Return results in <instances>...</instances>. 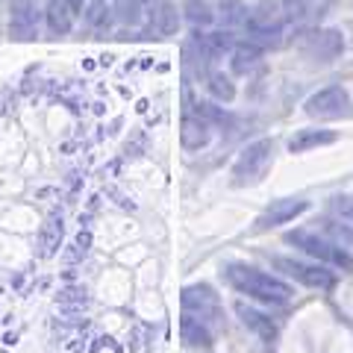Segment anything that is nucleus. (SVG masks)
<instances>
[{"label":"nucleus","instance_id":"nucleus-1","mask_svg":"<svg viewBox=\"0 0 353 353\" xmlns=\"http://www.w3.org/2000/svg\"><path fill=\"white\" fill-rule=\"evenodd\" d=\"M224 277L239 294H248L250 301H259L265 306H285L294 297V289L285 280L274 277V274H265L259 268H250V265H241V262L227 265Z\"/></svg>","mask_w":353,"mask_h":353},{"label":"nucleus","instance_id":"nucleus-2","mask_svg":"<svg viewBox=\"0 0 353 353\" xmlns=\"http://www.w3.org/2000/svg\"><path fill=\"white\" fill-rule=\"evenodd\" d=\"M285 245L297 248L301 253H306L309 259L321 262V265H330V268H345V271H353V256L345 250L333 245L327 236H318L312 230H289L285 233Z\"/></svg>","mask_w":353,"mask_h":353},{"label":"nucleus","instance_id":"nucleus-3","mask_svg":"<svg viewBox=\"0 0 353 353\" xmlns=\"http://www.w3.org/2000/svg\"><path fill=\"white\" fill-rule=\"evenodd\" d=\"M274 268L283 271L289 280L309 285V289H333L336 285V274L330 271V265L321 262H306V259H294V256H274Z\"/></svg>","mask_w":353,"mask_h":353},{"label":"nucleus","instance_id":"nucleus-4","mask_svg":"<svg viewBox=\"0 0 353 353\" xmlns=\"http://www.w3.org/2000/svg\"><path fill=\"white\" fill-rule=\"evenodd\" d=\"M271 153H274V145H271L268 139H259V141H253V145H248L245 150L239 153V159L233 165L236 183H253V180H259V174L268 168V162H271Z\"/></svg>","mask_w":353,"mask_h":353},{"label":"nucleus","instance_id":"nucleus-5","mask_svg":"<svg viewBox=\"0 0 353 353\" xmlns=\"http://www.w3.org/2000/svg\"><path fill=\"white\" fill-rule=\"evenodd\" d=\"M347 112H350V97L341 85L321 88L306 101V115L312 118H341Z\"/></svg>","mask_w":353,"mask_h":353},{"label":"nucleus","instance_id":"nucleus-6","mask_svg":"<svg viewBox=\"0 0 353 353\" xmlns=\"http://www.w3.org/2000/svg\"><path fill=\"white\" fill-rule=\"evenodd\" d=\"M233 309H236L239 321L245 324L253 336L262 339L268 347H274V341H277V336H280V327H277V321H274L268 312H262V309L250 306V303H245V301H236Z\"/></svg>","mask_w":353,"mask_h":353},{"label":"nucleus","instance_id":"nucleus-7","mask_svg":"<svg viewBox=\"0 0 353 353\" xmlns=\"http://www.w3.org/2000/svg\"><path fill=\"white\" fill-rule=\"evenodd\" d=\"M283 21H285V12H283V3H277V0H259L245 15V24L250 32H280Z\"/></svg>","mask_w":353,"mask_h":353},{"label":"nucleus","instance_id":"nucleus-8","mask_svg":"<svg viewBox=\"0 0 353 353\" xmlns=\"http://www.w3.org/2000/svg\"><path fill=\"white\" fill-rule=\"evenodd\" d=\"M180 301H183L185 312L194 315V318H201V321H206V318H218V309H221L218 294L209 289L206 283H201V285H185Z\"/></svg>","mask_w":353,"mask_h":353},{"label":"nucleus","instance_id":"nucleus-9","mask_svg":"<svg viewBox=\"0 0 353 353\" xmlns=\"http://www.w3.org/2000/svg\"><path fill=\"white\" fill-rule=\"evenodd\" d=\"M9 36L15 41H32L39 36V9L32 0H18L9 18Z\"/></svg>","mask_w":353,"mask_h":353},{"label":"nucleus","instance_id":"nucleus-10","mask_svg":"<svg viewBox=\"0 0 353 353\" xmlns=\"http://www.w3.org/2000/svg\"><path fill=\"white\" fill-rule=\"evenodd\" d=\"M303 50H306V57H312L318 62H333L345 50V39H341L339 30H318L306 39Z\"/></svg>","mask_w":353,"mask_h":353},{"label":"nucleus","instance_id":"nucleus-11","mask_svg":"<svg viewBox=\"0 0 353 353\" xmlns=\"http://www.w3.org/2000/svg\"><path fill=\"white\" fill-rule=\"evenodd\" d=\"M309 209V201H301V197H289V201H277L268 212H262L256 218V230H271L280 224H292L297 215H303Z\"/></svg>","mask_w":353,"mask_h":353},{"label":"nucleus","instance_id":"nucleus-12","mask_svg":"<svg viewBox=\"0 0 353 353\" xmlns=\"http://www.w3.org/2000/svg\"><path fill=\"white\" fill-rule=\"evenodd\" d=\"M148 27L153 36H162V39L174 36L180 30V12H176V6L168 3V0H157L148 12Z\"/></svg>","mask_w":353,"mask_h":353},{"label":"nucleus","instance_id":"nucleus-13","mask_svg":"<svg viewBox=\"0 0 353 353\" xmlns=\"http://www.w3.org/2000/svg\"><path fill=\"white\" fill-rule=\"evenodd\" d=\"M209 139H212V130H209V124H206L201 115L189 112V115L183 118V124H180V141H183L185 150H203L209 145Z\"/></svg>","mask_w":353,"mask_h":353},{"label":"nucleus","instance_id":"nucleus-14","mask_svg":"<svg viewBox=\"0 0 353 353\" xmlns=\"http://www.w3.org/2000/svg\"><path fill=\"white\" fill-rule=\"evenodd\" d=\"M180 339L185 347L192 350H209L212 347V330L206 327V321H201V318H194L185 312L183 321H180Z\"/></svg>","mask_w":353,"mask_h":353},{"label":"nucleus","instance_id":"nucleus-15","mask_svg":"<svg viewBox=\"0 0 353 353\" xmlns=\"http://www.w3.org/2000/svg\"><path fill=\"white\" fill-rule=\"evenodd\" d=\"M339 136L333 130H297L294 136L289 139V153H306L324 145H333Z\"/></svg>","mask_w":353,"mask_h":353},{"label":"nucleus","instance_id":"nucleus-16","mask_svg":"<svg viewBox=\"0 0 353 353\" xmlns=\"http://www.w3.org/2000/svg\"><path fill=\"white\" fill-rule=\"evenodd\" d=\"M48 27L50 32H57V36H65V32H71L74 21H77V9L71 6V0H50L48 3Z\"/></svg>","mask_w":353,"mask_h":353},{"label":"nucleus","instance_id":"nucleus-17","mask_svg":"<svg viewBox=\"0 0 353 353\" xmlns=\"http://www.w3.org/2000/svg\"><path fill=\"white\" fill-rule=\"evenodd\" d=\"M62 245V215H59V221L57 218H50L48 224L41 227V236H39V253L41 256H53L57 253V248Z\"/></svg>","mask_w":353,"mask_h":353},{"label":"nucleus","instance_id":"nucleus-18","mask_svg":"<svg viewBox=\"0 0 353 353\" xmlns=\"http://www.w3.org/2000/svg\"><path fill=\"white\" fill-rule=\"evenodd\" d=\"M262 57V48H256V44H239V48H233V71L236 74H248L253 65L259 62Z\"/></svg>","mask_w":353,"mask_h":353},{"label":"nucleus","instance_id":"nucleus-19","mask_svg":"<svg viewBox=\"0 0 353 353\" xmlns=\"http://www.w3.org/2000/svg\"><path fill=\"white\" fill-rule=\"evenodd\" d=\"M321 230L324 236L333 241V245L345 248V250H353V230L350 224H336V221H321Z\"/></svg>","mask_w":353,"mask_h":353},{"label":"nucleus","instance_id":"nucleus-20","mask_svg":"<svg viewBox=\"0 0 353 353\" xmlns=\"http://www.w3.org/2000/svg\"><path fill=\"white\" fill-rule=\"evenodd\" d=\"M185 18H189L194 27H209L215 21V12H212V6H209V0H189V3H185Z\"/></svg>","mask_w":353,"mask_h":353},{"label":"nucleus","instance_id":"nucleus-21","mask_svg":"<svg viewBox=\"0 0 353 353\" xmlns=\"http://www.w3.org/2000/svg\"><path fill=\"white\" fill-rule=\"evenodd\" d=\"M209 92H212V97H218V101L230 103L236 97V85H233V80H230L227 74L212 71V74H209Z\"/></svg>","mask_w":353,"mask_h":353},{"label":"nucleus","instance_id":"nucleus-22","mask_svg":"<svg viewBox=\"0 0 353 353\" xmlns=\"http://www.w3.org/2000/svg\"><path fill=\"white\" fill-rule=\"evenodd\" d=\"M201 41H203L209 57H218V53H224V50H233V32H209V36H203Z\"/></svg>","mask_w":353,"mask_h":353},{"label":"nucleus","instance_id":"nucleus-23","mask_svg":"<svg viewBox=\"0 0 353 353\" xmlns=\"http://www.w3.org/2000/svg\"><path fill=\"white\" fill-rule=\"evenodd\" d=\"M194 115H201L209 127H212V124H227V121H230V115L221 106H215V103H197L194 106Z\"/></svg>","mask_w":353,"mask_h":353},{"label":"nucleus","instance_id":"nucleus-24","mask_svg":"<svg viewBox=\"0 0 353 353\" xmlns=\"http://www.w3.org/2000/svg\"><path fill=\"white\" fill-rule=\"evenodd\" d=\"M333 212L345 221V224H353V197L350 194H336L333 197Z\"/></svg>","mask_w":353,"mask_h":353},{"label":"nucleus","instance_id":"nucleus-25","mask_svg":"<svg viewBox=\"0 0 353 353\" xmlns=\"http://www.w3.org/2000/svg\"><path fill=\"white\" fill-rule=\"evenodd\" d=\"M57 303H59V306H77V309H85V306H88V297H85V292H83V289H68V292H62V294L57 297Z\"/></svg>","mask_w":353,"mask_h":353},{"label":"nucleus","instance_id":"nucleus-26","mask_svg":"<svg viewBox=\"0 0 353 353\" xmlns=\"http://www.w3.org/2000/svg\"><path fill=\"white\" fill-rule=\"evenodd\" d=\"M145 0H118V15L121 21H127V24H132V21L139 18V9Z\"/></svg>","mask_w":353,"mask_h":353},{"label":"nucleus","instance_id":"nucleus-27","mask_svg":"<svg viewBox=\"0 0 353 353\" xmlns=\"http://www.w3.org/2000/svg\"><path fill=\"white\" fill-rule=\"evenodd\" d=\"M88 248H92V233H88V230H80V233H77V241H74L71 256H80V253H85Z\"/></svg>","mask_w":353,"mask_h":353},{"label":"nucleus","instance_id":"nucleus-28","mask_svg":"<svg viewBox=\"0 0 353 353\" xmlns=\"http://www.w3.org/2000/svg\"><path fill=\"white\" fill-rule=\"evenodd\" d=\"M71 6L77 9V12H80V9H83V0H71Z\"/></svg>","mask_w":353,"mask_h":353},{"label":"nucleus","instance_id":"nucleus-29","mask_svg":"<svg viewBox=\"0 0 353 353\" xmlns=\"http://www.w3.org/2000/svg\"><path fill=\"white\" fill-rule=\"evenodd\" d=\"M145 3H150V0H145Z\"/></svg>","mask_w":353,"mask_h":353}]
</instances>
